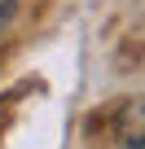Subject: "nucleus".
Masks as SVG:
<instances>
[{
  "label": "nucleus",
  "mask_w": 145,
  "mask_h": 149,
  "mask_svg": "<svg viewBox=\"0 0 145 149\" xmlns=\"http://www.w3.org/2000/svg\"><path fill=\"white\" fill-rule=\"evenodd\" d=\"M114 136L123 149H145V97H132L114 110Z\"/></svg>",
  "instance_id": "f257e3e1"
}]
</instances>
